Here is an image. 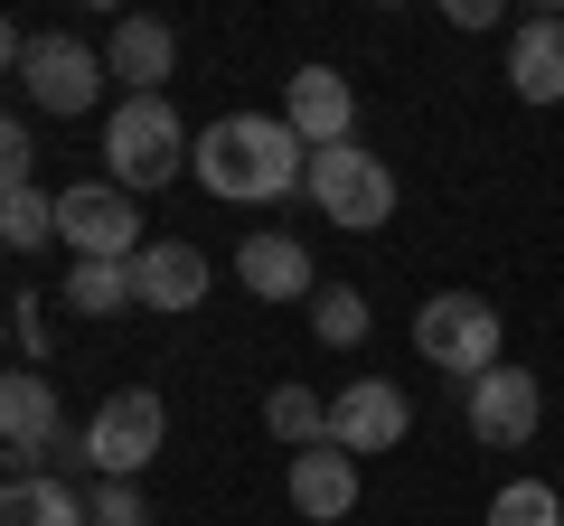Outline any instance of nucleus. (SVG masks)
I'll return each mask as SVG.
<instances>
[{
    "mask_svg": "<svg viewBox=\"0 0 564 526\" xmlns=\"http://www.w3.org/2000/svg\"><path fill=\"white\" fill-rule=\"evenodd\" d=\"M188 169H198L207 198H236V207H273L302 188L311 151L292 142V122L282 113H217L198 132V151H188Z\"/></svg>",
    "mask_w": 564,
    "mask_h": 526,
    "instance_id": "1",
    "label": "nucleus"
},
{
    "mask_svg": "<svg viewBox=\"0 0 564 526\" xmlns=\"http://www.w3.org/2000/svg\"><path fill=\"white\" fill-rule=\"evenodd\" d=\"M188 151H198V132L170 113V95H122L104 113V169H113V188H170L188 169Z\"/></svg>",
    "mask_w": 564,
    "mask_h": 526,
    "instance_id": "2",
    "label": "nucleus"
},
{
    "mask_svg": "<svg viewBox=\"0 0 564 526\" xmlns=\"http://www.w3.org/2000/svg\"><path fill=\"white\" fill-rule=\"evenodd\" d=\"M414 358L443 366L452 385L508 366V320H499V302H480V292H433V302L414 310Z\"/></svg>",
    "mask_w": 564,
    "mask_h": 526,
    "instance_id": "3",
    "label": "nucleus"
},
{
    "mask_svg": "<svg viewBox=\"0 0 564 526\" xmlns=\"http://www.w3.org/2000/svg\"><path fill=\"white\" fill-rule=\"evenodd\" d=\"M85 480H141V470L170 451V405L151 385H113L95 414H85Z\"/></svg>",
    "mask_w": 564,
    "mask_h": 526,
    "instance_id": "4",
    "label": "nucleus"
},
{
    "mask_svg": "<svg viewBox=\"0 0 564 526\" xmlns=\"http://www.w3.org/2000/svg\"><path fill=\"white\" fill-rule=\"evenodd\" d=\"M302 188H311V207H321L329 226H348V235H377V226H395V169H386L377 151H358V142L311 151Z\"/></svg>",
    "mask_w": 564,
    "mask_h": 526,
    "instance_id": "5",
    "label": "nucleus"
},
{
    "mask_svg": "<svg viewBox=\"0 0 564 526\" xmlns=\"http://www.w3.org/2000/svg\"><path fill=\"white\" fill-rule=\"evenodd\" d=\"M57 244H76V263H132L151 235H141L132 188L85 179V188H57Z\"/></svg>",
    "mask_w": 564,
    "mask_h": 526,
    "instance_id": "6",
    "label": "nucleus"
},
{
    "mask_svg": "<svg viewBox=\"0 0 564 526\" xmlns=\"http://www.w3.org/2000/svg\"><path fill=\"white\" fill-rule=\"evenodd\" d=\"M20 85H29V103H39V113H95V95L113 76H104V57L85 39H66V29H47V39H29V57H20Z\"/></svg>",
    "mask_w": 564,
    "mask_h": 526,
    "instance_id": "7",
    "label": "nucleus"
},
{
    "mask_svg": "<svg viewBox=\"0 0 564 526\" xmlns=\"http://www.w3.org/2000/svg\"><path fill=\"white\" fill-rule=\"evenodd\" d=\"M0 442H10V461H66L76 451L66 405L39 366H0Z\"/></svg>",
    "mask_w": 564,
    "mask_h": 526,
    "instance_id": "8",
    "label": "nucleus"
},
{
    "mask_svg": "<svg viewBox=\"0 0 564 526\" xmlns=\"http://www.w3.org/2000/svg\"><path fill=\"white\" fill-rule=\"evenodd\" d=\"M462 414L470 432H480L489 451H527L545 424V376H527V366H489V376L462 385Z\"/></svg>",
    "mask_w": 564,
    "mask_h": 526,
    "instance_id": "9",
    "label": "nucleus"
},
{
    "mask_svg": "<svg viewBox=\"0 0 564 526\" xmlns=\"http://www.w3.org/2000/svg\"><path fill=\"white\" fill-rule=\"evenodd\" d=\"M404 432H414V405H404L395 376H358L329 395V442L348 451V461H367V451H395Z\"/></svg>",
    "mask_w": 564,
    "mask_h": 526,
    "instance_id": "10",
    "label": "nucleus"
},
{
    "mask_svg": "<svg viewBox=\"0 0 564 526\" xmlns=\"http://www.w3.org/2000/svg\"><path fill=\"white\" fill-rule=\"evenodd\" d=\"M282 122H292V142H302V151L358 142V85H348L339 66H302V76L282 85Z\"/></svg>",
    "mask_w": 564,
    "mask_h": 526,
    "instance_id": "11",
    "label": "nucleus"
},
{
    "mask_svg": "<svg viewBox=\"0 0 564 526\" xmlns=\"http://www.w3.org/2000/svg\"><path fill=\"white\" fill-rule=\"evenodd\" d=\"M207 283H217V263H207L188 235H151L132 254V310H170V320H180V310L207 302Z\"/></svg>",
    "mask_w": 564,
    "mask_h": 526,
    "instance_id": "12",
    "label": "nucleus"
},
{
    "mask_svg": "<svg viewBox=\"0 0 564 526\" xmlns=\"http://www.w3.org/2000/svg\"><path fill=\"white\" fill-rule=\"evenodd\" d=\"M236 283H245V302H311V292H321V263H311L302 235L254 226V235L236 244Z\"/></svg>",
    "mask_w": 564,
    "mask_h": 526,
    "instance_id": "13",
    "label": "nucleus"
},
{
    "mask_svg": "<svg viewBox=\"0 0 564 526\" xmlns=\"http://www.w3.org/2000/svg\"><path fill=\"white\" fill-rule=\"evenodd\" d=\"M104 76H113L122 95H170V76H180V29L170 20H113Z\"/></svg>",
    "mask_w": 564,
    "mask_h": 526,
    "instance_id": "14",
    "label": "nucleus"
},
{
    "mask_svg": "<svg viewBox=\"0 0 564 526\" xmlns=\"http://www.w3.org/2000/svg\"><path fill=\"white\" fill-rule=\"evenodd\" d=\"M508 95L518 103H564V20L555 10L508 29Z\"/></svg>",
    "mask_w": 564,
    "mask_h": 526,
    "instance_id": "15",
    "label": "nucleus"
},
{
    "mask_svg": "<svg viewBox=\"0 0 564 526\" xmlns=\"http://www.w3.org/2000/svg\"><path fill=\"white\" fill-rule=\"evenodd\" d=\"M292 507H302L311 526H339L348 507H358V461H348L339 442H321V451H292Z\"/></svg>",
    "mask_w": 564,
    "mask_h": 526,
    "instance_id": "16",
    "label": "nucleus"
},
{
    "mask_svg": "<svg viewBox=\"0 0 564 526\" xmlns=\"http://www.w3.org/2000/svg\"><path fill=\"white\" fill-rule=\"evenodd\" d=\"M0 526H85V498L57 470H20V480H0Z\"/></svg>",
    "mask_w": 564,
    "mask_h": 526,
    "instance_id": "17",
    "label": "nucleus"
},
{
    "mask_svg": "<svg viewBox=\"0 0 564 526\" xmlns=\"http://www.w3.org/2000/svg\"><path fill=\"white\" fill-rule=\"evenodd\" d=\"M263 432H273L282 451H321L329 442V405L311 385H273V395H263Z\"/></svg>",
    "mask_w": 564,
    "mask_h": 526,
    "instance_id": "18",
    "label": "nucleus"
},
{
    "mask_svg": "<svg viewBox=\"0 0 564 526\" xmlns=\"http://www.w3.org/2000/svg\"><path fill=\"white\" fill-rule=\"evenodd\" d=\"M66 310H85V320L132 310V263H76V273H66Z\"/></svg>",
    "mask_w": 564,
    "mask_h": 526,
    "instance_id": "19",
    "label": "nucleus"
},
{
    "mask_svg": "<svg viewBox=\"0 0 564 526\" xmlns=\"http://www.w3.org/2000/svg\"><path fill=\"white\" fill-rule=\"evenodd\" d=\"M311 329H321V348H367V292L358 283H321L311 292Z\"/></svg>",
    "mask_w": 564,
    "mask_h": 526,
    "instance_id": "20",
    "label": "nucleus"
},
{
    "mask_svg": "<svg viewBox=\"0 0 564 526\" xmlns=\"http://www.w3.org/2000/svg\"><path fill=\"white\" fill-rule=\"evenodd\" d=\"M0 244H10V254H39V244H57V198H47V188L0 198Z\"/></svg>",
    "mask_w": 564,
    "mask_h": 526,
    "instance_id": "21",
    "label": "nucleus"
},
{
    "mask_svg": "<svg viewBox=\"0 0 564 526\" xmlns=\"http://www.w3.org/2000/svg\"><path fill=\"white\" fill-rule=\"evenodd\" d=\"M489 526H564V498L545 480H508L499 498H489Z\"/></svg>",
    "mask_w": 564,
    "mask_h": 526,
    "instance_id": "22",
    "label": "nucleus"
},
{
    "mask_svg": "<svg viewBox=\"0 0 564 526\" xmlns=\"http://www.w3.org/2000/svg\"><path fill=\"white\" fill-rule=\"evenodd\" d=\"M85 526H151V498H141V480H95V507H85Z\"/></svg>",
    "mask_w": 564,
    "mask_h": 526,
    "instance_id": "23",
    "label": "nucleus"
},
{
    "mask_svg": "<svg viewBox=\"0 0 564 526\" xmlns=\"http://www.w3.org/2000/svg\"><path fill=\"white\" fill-rule=\"evenodd\" d=\"M20 188H39L29 179V132H20V113H0V198H20Z\"/></svg>",
    "mask_w": 564,
    "mask_h": 526,
    "instance_id": "24",
    "label": "nucleus"
},
{
    "mask_svg": "<svg viewBox=\"0 0 564 526\" xmlns=\"http://www.w3.org/2000/svg\"><path fill=\"white\" fill-rule=\"evenodd\" d=\"M452 29H499V0H443Z\"/></svg>",
    "mask_w": 564,
    "mask_h": 526,
    "instance_id": "25",
    "label": "nucleus"
},
{
    "mask_svg": "<svg viewBox=\"0 0 564 526\" xmlns=\"http://www.w3.org/2000/svg\"><path fill=\"white\" fill-rule=\"evenodd\" d=\"M20 57H29V39H20L10 20H0V76H20Z\"/></svg>",
    "mask_w": 564,
    "mask_h": 526,
    "instance_id": "26",
    "label": "nucleus"
},
{
    "mask_svg": "<svg viewBox=\"0 0 564 526\" xmlns=\"http://www.w3.org/2000/svg\"><path fill=\"white\" fill-rule=\"evenodd\" d=\"M0 480H10V442H0Z\"/></svg>",
    "mask_w": 564,
    "mask_h": 526,
    "instance_id": "27",
    "label": "nucleus"
},
{
    "mask_svg": "<svg viewBox=\"0 0 564 526\" xmlns=\"http://www.w3.org/2000/svg\"><path fill=\"white\" fill-rule=\"evenodd\" d=\"M0 348H10V310H0Z\"/></svg>",
    "mask_w": 564,
    "mask_h": 526,
    "instance_id": "28",
    "label": "nucleus"
},
{
    "mask_svg": "<svg viewBox=\"0 0 564 526\" xmlns=\"http://www.w3.org/2000/svg\"><path fill=\"white\" fill-rule=\"evenodd\" d=\"M0 254H10V244H0Z\"/></svg>",
    "mask_w": 564,
    "mask_h": 526,
    "instance_id": "29",
    "label": "nucleus"
}]
</instances>
